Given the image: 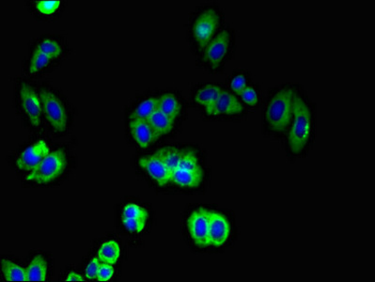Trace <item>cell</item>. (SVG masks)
<instances>
[{"label": "cell", "mask_w": 375, "mask_h": 282, "mask_svg": "<svg viewBox=\"0 0 375 282\" xmlns=\"http://www.w3.org/2000/svg\"><path fill=\"white\" fill-rule=\"evenodd\" d=\"M121 249L120 246L116 241L110 240V241L105 242L100 247L98 252V258L102 263H110V265H115L120 259Z\"/></svg>", "instance_id": "cell-25"}, {"label": "cell", "mask_w": 375, "mask_h": 282, "mask_svg": "<svg viewBox=\"0 0 375 282\" xmlns=\"http://www.w3.org/2000/svg\"><path fill=\"white\" fill-rule=\"evenodd\" d=\"M203 180V170L195 152L184 150L181 159L171 173V183L182 188L194 189Z\"/></svg>", "instance_id": "cell-8"}, {"label": "cell", "mask_w": 375, "mask_h": 282, "mask_svg": "<svg viewBox=\"0 0 375 282\" xmlns=\"http://www.w3.org/2000/svg\"><path fill=\"white\" fill-rule=\"evenodd\" d=\"M101 263V260L97 257L91 259V262L86 266L85 276L89 281H95V279H97V273H98V270Z\"/></svg>", "instance_id": "cell-28"}, {"label": "cell", "mask_w": 375, "mask_h": 282, "mask_svg": "<svg viewBox=\"0 0 375 282\" xmlns=\"http://www.w3.org/2000/svg\"><path fill=\"white\" fill-rule=\"evenodd\" d=\"M243 104L250 110H256L263 104V96L258 84H250L238 96Z\"/></svg>", "instance_id": "cell-21"}, {"label": "cell", "mask_w": 375, "mask_h": 282, "mask_svg": "<svg viewBox=\"0 0 375 282\" xmlns=\"http://www.w3.org/2000/svg\"><path fill=\"white\" fill-rule=\"evenodd\" d=\"M130 132L134 142L141 149H147L159 139L148 121L130 120Z\"/></svg>", "instance_id": "cell-17"}, {"label": "cell", "mask_w": 375, "mask_h": 282, "mask_svg": "<svg viewBox=\"0 0 375 282\" xmlns=\"http://www.w3.org/2000/svg\"><path fill=\"white\" fill-rule=\"evenodd\" d=\"M2 275L6 281H28L26 270L12 261L3 259L1 263Z\"/></svg>", "instance_id": "cell-23"}, {"label": "cell", "mask_w": 375, "mask_h": 282, "mask_svg": "<svg viewBox=\"0 0 375 282\" xmlns=\"http://www.w3.org/2000/svg\"><path fill=\"white\" fill-rule=\"evenodd\" d=\"M28 281H46L49 276V265L41 255L34 257L26 268Z\"/></svg>", "instance_id": "cell-20"}, {"label": "cell", "mask_w": 375, "mask_h": 282, "mask_svg": "<svg viewBox=\"0 0 375 282\" xmlns=\"http://www.w3.org/2000/svg\"><path fill=\"white\" fill-rule=\"evenodd\" d=\"M159 97H149L137 105L136 109L131 112L130 120L147 121L158 109Z\"/></svg>", "instance_id": "cell-24"}, {"label": "cell", "mask_w": 375, "mask_h": 282, "mask_svg": "<svg viewBox=\"0 0 375 282\" xmlns=\"http://www.w3.org/2000/svg\"><path fill=\"white\" fill-rule=\"evenodd\" d=\"M317 133V105L302 86L295 97L294 112L284 139L289 162L308 157L313 149Z\"/></svg>", "instance_id": "cell-1"}, {"label": "cell", "mask_w": 375, "mask_h": 282, "mask_svg": "<svg viewBox=\"0 0 375 282\" xmlns=\"http://www.w3.org/2000/svg\"><path fill=\"white\" fill-rule=\"evenodd\" d=\"M229 237H231V225L225 215L218 212H210V246L216 247L224 246L229 241Z\"/></svg>", "instance_id": "cell-14"}, {"label": "cell", "mask_w": 375, "mask_h": 282, "mask_svg": "<svg viewBox=\"0 0 375 282\" xmlns=\"http://www.w3.org/2000/svg\"><path fill=\"white\" fill-rule=\"evenodd\" d=\"M223 87L220 84L213 83L200 84L195 87L191 96L193 105L204 112L216 101Z\"/></svg>", "instance_id": "cell-16"}, {"label": "cell", "mask_w": 375, "mask_h": 282, "mask_svg": "<svg viewBox=\"0 0 375 282\" xmlns=\"http://www.w3.org/2000/svg\"><path fill=\"white\" fill-rule=\"evenodd\" d=\"M49 143L44 139L34 142L19 155L15 166L19 170L30 173L50 154Z\"/></svg>", "instance_id": "cell-12"}, {"label": "cell", "mask_w": 375, "mask_h": 282, "mask_svg": "<svg viewBox=\"0 0 375 282\" xmlns=\"http://www.w3.org/2000/svg\"><path fill=\"white\" fill-rule=\"evenodd\" d=\"M66 51L62 39L54 36L42 37L34 44L28 63V72L31 76L44 72L53 63L58 62Z\"/></svg>", "instance_id": "cell-6"}, {"label": "cell", "mask_w": 375, "mask_h": 282, "mask_svg": "<svg viewBox=\"0 0 375 282\" xmlns=\"http://www.w3.org/2000/svg\"><path fill=\"white\" fill-rule=\"evenodd\" d=\"M147 211L136 204H128L123 210V224L126 230L134 233H141L146 227Z\"/></svg>", "instance_id": "cell-15"}, {"label": "cell", "mask_w": 375, "mask_h": 282, "mask_svg": "<svg viewBox=\"0 0 375 282\" xmlns=\"http://www.w3.org/2000/svg\"><path fill=\"white\" fill-rule=\"evenodd\" d=\"M139 165L144 168L150 178L160 186H166L171 183V171L159 152L141 158L139 160Z\"/></svg>", "instance_id": "cell-13"}, {"label": "cell", "mask_w": 375, "mask_h": 282, "mask_svg": "<svg viewBox=\"0 0 375 282\" xmlns=\"http://www.w3.org/2000/svg\"><path fill=\"white\" fill-rule=\"evenodd\" d=\"M203 112L213 120L234 121L244 118L248 110L240 97L224 86L216 101Z\"/></svg>", "instance_id": "cell-7"}, {"label": "cell", "mask_w": 375, "mask_h": 282, "mask_svg": "<svg viewBox=\"0 0 375 282\" xmlns=\"http://www.w3.org/2000/svg\"><path fill=\"white\" fill-rule=\"evenodd\" d=\"M62 6V2L58 1V0H53V1H36L34 2V8H35L36 12L39 15H44V17H52L59 12Z\"/></svg>", "instance_id": "cell-27"}, {"label": "cell", "mask_w": 375, "mask_h": 282, "mask_svg": "<svg viewBox=\"0 0 375 282\" xmlns=\"http://www.w3.org/2000/svg\"><path fill=\"white\" fill-rule=\"evenodd\" d=\"M158 109L165 114L173 118L174 120L179 118L183 110V104L181 99L173 92H166L159 97L158 101Z\"/></svg>", "instance_id": "cell-19"}, {"label": "cell", "mask_w": 375, "mask_h": 282, "mask_svg": "<svg viewBox=\"0 0 375 282\" xmlns=\"http://www.w3.org/2000/svg\"><path fill=\"white\" fill-rule=\"evenodd\" d=\"M225 25V12L218 3H208L198 8L192 13L187 31L192 51L199 55Z\"/></svg>", "instance_id": "cell-3"}, {"label": "cell", "mask_w": 375, "mask_h": 282, "mask_svg": "<svg viewBox=\"0 0 375 282\" xmlns=\"http://www.w3.org/2000/svg\"><path fill=\"white\" fill-rule=\"evenodd\" d=\"M18 103L21 112L28 125L34 129L43 126L44 113L39 91L31 84L21 82L18 89Z\"/></svg>", "instance_id": "cell-10"}, {"label": "cell", "mask_w": 375, "mask_h": 282, "mask_svg": "<svg viewBox=\"0 0 375 282\" xmlns=\"http://www.w3.org/2000/svg\"><path fill=\"white\" fill-rule=\"evenodd\" d=\"M252 83V75H250V73L245 70L238 69L234 71L229 75L226 87L229 91L239 96Z\"/></svg>", "instance_id": "cell-22"}, {"label": "cell", "mask_w": 375, "mask_h": 282, "mask_svg": "<svg viewBox=\"0 0 375 282\" xmlns=\"http://www.w3.org/2000/svg\"><path fill=\"white\" fill-rule=\"evenodd\" d=\"M67 167V157L63 150L50 152L38 167L26 176V180L36 184H49L58 180Z\"/></svg>", "instance_id": "cell-9"}, {"label": "cell", "mask_w": 375, "mask_h": 282, "mask_svg": "<svg viewBox=\"0 0 375 282\" xmlns=\"http://www.w3.org/2000/svg\"><path fill=\"white\" fill-rule=\"evenodd\" d=\"M183 152L184 150L176 147L163 148L160 151H158L164 161H165L166 166L170 168L171 173H173L174 168H176L180 159H181Z\"/></svg>", "instance_id": "cell-26"}, {"label": "cell", "mask_w": 375, "mask_h": 282, "mask_svg": "<svg viewBox=\"0 0 375 282\" xmlns=\"http://www.w3.org/2000/svg\"><path fill=\"white\" fill-rule=\"evenodd\" d=\"M300 84L285 83L269 89L263 105L261 132L273 139H284L294 112L295 94Z\"/></svg>", "instance_id": "cell-2"}, {"label": "cell", "mask_w": 375, "mask_h": 282, "mask_svg": "<svg viewBox=\"0 0 375 282\" xmlns=\"http://www.w3.org/2000/svg\"><path fill=\"white\" fill-rule=\"evenodd\" d=\"M235 49L236 34L234 28L226 23L220 33L198 55L200 65L207 72L220 73L234 57Z\"/></svg>", "instance_id": "cell-4"}, {"label": "cell", "mask_w": 375, "mask_h": 282, "mask_svg": "<svg viewBox=\"0 0 375 282\" xmlns=\"http://www.w3.org/2000/svg\"><path fill=\"white\" fill-rule=\"evenodd\" d=\"M66 281H70V282H76V281H85V279L83 278V276H81L80 275H78V274H76L75 272H72L69 274L67 276V278L65 279Z\"/></svg>", "instance_id": "cell-30"}, {"label": "cell", "mask_w": 375, "mask_h": 282, "mask_svg": "<svg viewBox=\"0 0 375 282\" xmlns=\"http://www.w3.org/2000/svg\"><path fill=\"white\" fill-rule=\"evenodd\" d=\"M43 105L44 121L55 135H63L68 130L69 112L67 105L60 94L49 87L39 89Z\"/></svg>", "instance_id": "cell-5"}, {"label": "cell", "mask_w": 375, "mask_h": 282, "mask_svg": "<svg viewBox=\"0 0 375 282\" xmlns=\"http://www.w3.org/2000/svg\"><path fill=\"white\" fill-rule=\"evenodd\" d=\"M113 275H114L113 265L102 263L101 265H100L98 273H97V281H108L113 278Z\"/></svg>", "instance_id": "cell-29"}, {"label": "cell", "mask_w": 375, "mask_h": 282, "mask_svg": "<svg viewBox=\"0 0 375 282\" xmlns=\"http://www.w3.org/2000/svg\"><path fill=\"white\" fill-rule=\"evenodd\" d=\"M147 121L159 138L162 136L168 135L175 128L176 120L165 114L159 109H157Z\"/></svg>", "instance_id": "cell-18"}, {"label": "cell", "mask_w": 375, "mask_h": 282, "mask_svg": "<svg viewBox=\"0 0 375 282\" xmlns=\"http://www.w3.org/2000/svg\"><path fill=\"white\" fill-rule=\"evenodd\" d=\"M209 211H194L187 220V229L192 241L197 247H207L209 243Z\"/></svg>", "instance_id": "cell-11"}]
</instances>
